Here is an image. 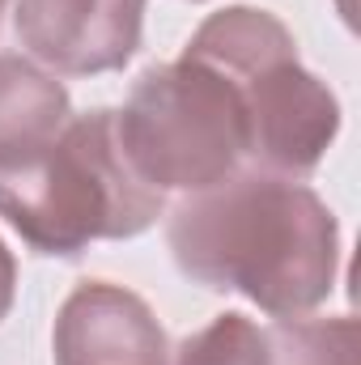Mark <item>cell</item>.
Returning <instances> with one entry per match:
<instances>
[{
  "label": "cell",
  "mask_w": 361,
  "mask_h": 365,
  "mask_svg": "<svg viewBox=\"0 0 361 365\" xmlns=\"http://www.w3.org/2000/svg\"><path fill=\"white\" fill-rule=\"evenodd\" d=\"M4 9H9V0H0V17H4Z\"/></svg>",
  "instance_id": "obj_12"
},
{
  "label": "cell",
  "mask_w": 361,
  "mask_h": 365,
  "mask_svg": "<svg viewBox=\"0 0 361 365\" xmlns=\"http://www.w3.org/2000/svg\"><path fill=\"white\" fill-rule=\"evenodd\" d=\"M162 200L132 170L106 106L68 119L47 153L0 179V217L30 251L60 259L90 251V242L145 234L162 217Z\"/></svg>",
  "instance_id": "obj_2"
},
{
  "label": "cell",
  "mask_w": 361,
  "mask_h": 365,
  "mask_svg": "<svg viewBox=\"0 0 361 365\" xmlns=\"http://www.w3.org/2000/svg\"><path fill=\"white\" fill-rule=\"evenodd\" d=\"M17 43L56 77L123 68L145 30V0H17Z\"/></svg>",
  "instance_id": "obj_5"
},
{
  "label": "cell",
  "mask_w": 361,
  "mask_h": 365,
  "mask_svg": "<svg viewBox=\"0 0 361 365\" xmlns=\"http://www.w3.org/2000/svg\"><path fill=\"white\" fill-rule=\"evenodd\" d=\"M171 365H272V336L255 319L225 310L175 349Z\"/></svg>",
  "instance_id": "obj_9"
},
{
  "label": "cell",
  "mask_w": 361,
  "mask_h": 365,
  "mask_svg": "<svg viewBox=\"0 0 361 365\" xmlns=\"http://www.w3.org/2000/svg\"><path fill=\"white\" fill-rule=\"evenodd\" d=\"M13 289H17V264H13V251H9L4 238H0V319H4L9 306H13Z\"/></svg>",
  "instance_id": "obj_10"
},
{
  "label": "cell",
  "mask_w": 361,
  "mask_h": 365,
  "mask_svg": "<svg viewBox=\"0 0 361 365\" xmlns=\"http://www.w3.org/2000/svg\"><path fill=\"white\" fill-rule=\"evenodd\" d=\"M56 365H171V344L149 302L123 284H77L51 331Z\"/></svg>",
  "instance_id": "obj_6"
},
{
  "label": "cell",
  "mask_w": 361,
  "mask_h": 365,
  "mask_svg": "<svg viewBox=\"0 0 361 365\" xmlns=\"http://www.w3.org/2000/svg\"><path fill=\"white\" fill-rule=\"evenodd\" d=\"M272 365H357V323L349 314L336 319H276Z\"/></svg>",
  "instance_id": "obj_8"
},
{
  "label": "cell",
  "mask_w": 361,
  "mask_h": 365,
  "mask_svg": "<svg viewBox=\"0 0 361 365\" xmlns=\"http://www.w3.org/2000/svg\"><path fill=\"white\" fill-rule=\"evenodd\" d=\"M166 242L187 280L243 293L272 319L323 306L340 272V230L323 195L302 179L251 166L183 195Z\"/></svg>",
  "instance_id": "obj_1"
},
{
  "label": "cell",
  "mask_w": 361,
  "mask_h": 365,
  "mask_svg": "<svg viewBox=\"0 0 361 365\" xmlns=\"http://www.w3.org/2000/svg\"><path fill=\"white\" fill-rule=\"evenodd\" d=\"M340 13H345V17H353V0H340Z\"/></svg>",
  "instance_id": "obj_11"
},
{
  "label": "cell",
  "mask_w": 361,
  "mask_h": 365,
  "mask_svg": "<svg viewBox=\"0 0 361 365\" xmlns=\"http://www.w3.org/2000/svg\"><path fill=\"white\" fill-rule=\"evenodd\" d=\"M73 102L56 73L0 51V179L30 166L68 128Z\"/></svg>",
  "instance_id": "obj_7"
},
{
  "label": "cell",
  "mask_w": 361,
  "mask_h": 365,
  "mask_svg": "<svg viewBox=\"0 0 361 365\" xmlns=\"http://www.w3.org/2000/svg\"><path fill=\"white\" fill-rule=\"evenodd\" d=\"M183 56L234 81L247 119V166L306 179L340 132V102L298 60L289 26L251 4H230L200 21Z\"/></svg>",
  "instance_id": "obj_3"
},
{
  "label": "cell",
  "mask_w": 361,
  "mask_h": 365,
  "mask_svg": "<svg viewBox=\"0 0 361 365\" xmlns=\"http://www.w3.org/2000/svg\"><path fill=\"white\" fill-rule=\"evenodd\" d=\"M119 145L149 187L195 195L247 170L243 98L225 73L179 56L153 64L115 110Z\"/></svg>",
  "instance_id": "obj_4"
}]
</instances>
